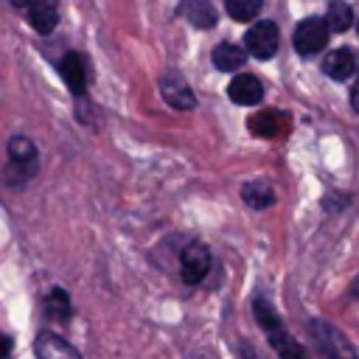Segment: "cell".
Instances as JSON below:
<instances>
[{"label": "cell", "mask_w": 359, "mask_h": 359, "mask_svg": "<svg viewBox=\"0 0 359 359\" xmlns=\"http://www.w3.org/2000/svg\"><path fill=\"white\" fill-rule=\"evenodd\" d=\"M252 311H255V320H258V325L266 331V339H269V345L275 348V353L280 356V359H309L306 356V348L283 328V323L278 320V314H275V309L266 303V300H255L252 303Z\"/></svg>", "instance_id": "6da1fadb"}, {"label": "cell", "mask_w": 359, "mask_h": 359, "mask_svg": "<svg viewBox=\"0 0 359 359\" xmlns=\"http://www.w3.org/2000/svg\"><path fill=\"white\" fill-rule=\"evenodd\" d=\"M309 331L314 334V345L323 353V359H359L353 345L348 342V337L339 328H334V325H328L323 320H311Z\"/></svg>", "instance_id": "7a4b0ae2"}, {"label": "cell", "mask_w": 359, "mask_h": 359, "mask_svg": "<svg viewBox=\"0 0 359 359\" xmlns=\"http://www.w3.org/2000/svg\"><path fill=\"white\" fill-rule=\"evenodd\" d=\"M278 42H280V34H278V25L272 20H258L244 34L247 53L255 59H272L278 53Z\"/></svg>", "instance_id": "3957f363"}, {"label": "cell", "mask_w": 359, "mask_h": 359, "mask_svg": "<svg viewBox=\"0 0 359 359\" xmlns=\"http://www.w3.org/2000/svg\"><path fill=\"white\" fill-rule=\"evenodd\" d=\"M328 34H331V28L323 17H309V20L297 22V28H294V50L303 56H311L328 45Z\"/></svg>", "instance_id": "277c9868"}, {"label": "cell", "mask_w": 359, "mask_h": 359, "mask_svg": "<svg viewBox=\"0 0 359 359\" xmlns=\"http://www.w3.org/2000/svg\"><path fill=\"white\" fill-rule=\"evenodd\" d=\"M208 269H210V250H208V244L191 241L182 250V255H180V278L188 286H196V283H202Z\"/></svg>", "instance_id": "5b68a950"}, {"label": "cell", "mask_w": 359, "mask_h": 359, "mask_svg": "<svg viewBox=\"0 0 359 359\" xmlns=\"http://www.w3.org/2000/svg\"><path fill=\"white\" fill-rule=\"evenodd\" d=\"M160 95L174 109H194L196 107V98H194L188 81L180 73H174V70H168V73L160 76Z\"/></svg>", "instance_id": "8992f818"}, {"label": "cell", "mask_w": 359, "mask_h": 359, "mask_svg": "<svg viewBox=\"0 0 359 359\" xmlns=\"http://www.w3.org/2000/svg\"><path fill=\"white\" fill-rule=\"evenodd\" d=\"M59 76H62V81L67 84V90L73 95H81L87 90V62H84V56L76 53V50H67L59 59Z\"/></svg>", "instance_id": "52a82bcc"}, {"label": "cell", "mask_w": 359, "mask_h": 359, "mask_svg": "<svg viewBox=\"0 0 359 359\" xmlns=\"http://www.w3.org/2000/svg\"><path fill=\"white\" fill-rule=\"evenodd\" d=\"M34 353H36V359H81L79 351L67 339H62L59 334H50V331H39L36 334Z\"/></svg>", "instance_id": "ba28073f"}, {"label": "cell", "mask_w": 359, "mask_h": 359, "mask_svg": "<svg viewBox=\"0 0 359 359\" xmlns=\"http://www.w3.org/2000/svg\"><path fill=\"white\" fill-rule=\"evenodd\" d=\"M227 95H230V101L238 104V107H252V104H258V101L264 98V84H261L255 76H250V73H238V76L227 84Z\"/></svg>", "instance_id": "9c48e42d"}, {"label": "cell", "mask_w": 359, "mask_h": 359, "mask_svg": "<svg viewBox=\"0 0 359 359\" xmlns=\"http://www.w3.org/2000/svg\"><path fill=\"white\" fill-rule=\"evenodd\" d=\"M25 8H28V22H31V28H34L36 34H50V31L56 28V22H59V8H56V3H50V0H36V3H28Z\"/></svg>", "instance_id": "30bf717a"}, {"label": "cell", "mask_w": 359, "mask_h": 359, "mask_svg": "<svg viewBox=\"0 0 359 359\" xmlns=\"http://www.w3.org/2000/svg\"><path fill=\"white\" fill-rule=\"evenodd\" d=\"M353 70H356L353 53L345 50V48H337V50L325 53V59H323V73H325L328 79H334V81H345Z\"/></svg>", "instance_id": "8fae6325"}, {"label": "cell", "mask_w": 359, "mask_h": 359, "mask_svg": "<svg viewBox=\"0 0 359 359\" xmlns=\"http://www.w3.org/2000/svg\"><path fill=\"white\" fill-rule=\"evenodd\" d=\"M210 59H213V67H216V70L233 73V70H238V67L244 65L247 50H244L241 45H233V42H219V45L213 48Z\"/></svg>", "instance_id": "7c38bea8"}, {"label": "cell", "mask_w": 359, "mask_h": 359, "mask_svg": "<svg viewBox=\"0 0 359 359\" xmlns=\"http://www.w3.org/2000/svg\"><path fill=\"white\" fill-rule=\"evenodd\" d=\"M180 14L196 25V28H213L216 25V8L210 3H202V0H194V3H182L180 6Z\"/></svg>", "instance_id": "4fadbf2b"}, {"label": "cell", "mask_w": 359, "mask_h": 359, "mask_svg": "<svg viewBox=\"0 0 359 359\" xmlns=\"http://www.w3.org/2000/svg\"><path fill=\"white\" fill-rule=\"evenodd\" d=\"M241 199H244L250 208L264 210V208H269V205L275 202V194H272V188H269L264 180H250V182L241 185Z\"/></svg>", "instance_id": "5bb4252c"}, {"label": "cell", "mask_w": 359, "mask_h": 359, "mask_svg": "<svg viewBox=\"0 0 359 359\" xmlns=\"http://www.w3.org/2000/svg\"><path fill=\"white\" fill-rule=\"evenodd\" d=\"M6 149H8V163H17V165H36V146H34L25 135H14Z\"/></svg>", "instance_id": "9a60e30c"}, {"label": "cell", "mask_w": 359, "mask_h": 359, "mask_svg": "<svg viewBox=\"0 0 359 359\" xmlns=\"http://www.w3.org/2000/svg\"><path fill=\"white\" fill-rule=\"evenodd\" d=\"M250 126H252V132L258 135V137H275V135H280L283 132V118H280V112L278 109H266V112H258L252 121H250Z\"/></svg>", "instance_id": "2e32d148"}, {"label": "cell", "mask_w": 359, "mask_h": 359, "mask_svg": "<svg viewBox=\"0 0 359 359\" xmlns=\"http://www.w3.org/2000/svg\"><path fill=\"white\" fill-rule=\"evenodd\" d=\"M325 22H328V28L337 31V34L348 31L351 22H353V11H351V6H348V3H331L328 11H325Z\"/></svg>", "instance_id": "e0dca14e"}, {"label": "cell", "mask_w": 359, "mask_h": 359, "mask_svg": "<svg viewBox=\"0 0 359 359\" xmlns=\"http://www.w3.org/2000/svg\"><path fill=\"white\" fill-rule=\"evenodd\" d=\"M45 309H48V314L53 317V320H59V323H65L67 317H70V300H67V292L65 289H50V294L45 297Z\"/></svg>", "instance_id": "ac0fdd59"}, {"label": "cell", "mask_w": 359, "mask_h": 359, "mask_svg": "<svg viewBox=\"0 0 359 359\" xmlns=\"http://www.w3.org/2000/svg\"><path fill=\"white\" fill-rule=\"evenodd\" d=\"M224 11H227L233 20L247 22V20H252V17L261 11V0H227V3H224Z\"/></svg>", "instance_id": "d6986e66"}, {"label": "cell", "mask_w": 359, "mask_h": 359, "mask_svg": "<svg viewBox=\"0 0 359 359\" xmlns=\"http://www.w3.org/2000/svg\"><path fill=\"white\" fill-rule=\"evenodd\" d=\"M351 107L359 112V81L353 84V90H351Z\"/></svg>", "instance_id": "ffe728a7"}, {"label": "cell", "mask_w": 359, "mask_h": 359, "mask_svg": "<svg viewBox=\"0 0 359 359\" xmlns=\"http://www.w3.org/2000/svg\"><path fill=\"white\" fill-rule=\"evenodd\" d=\"M8 353H11V339L3 337V359H8Z\"/></svg>", "instance_id": "44dd1931"}, {"label": "cell", "mask_w": 359, "mask_h": 359, "mask_svg": "<svg viewBox=\"0 0 359 359\" xmlns=\"http://www.w3.org/2000/svg\"><path fill=\"white\" fill-rule=\"evenodd\" d=\"M356 28H359V22H356Z\"/></svg>", "instance_id": "7402d4cb"}]
</instances>
